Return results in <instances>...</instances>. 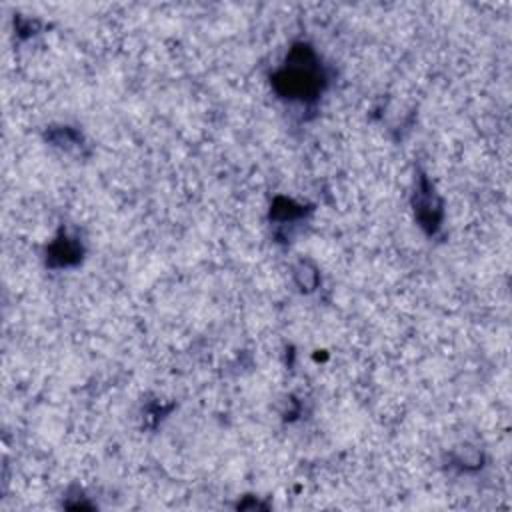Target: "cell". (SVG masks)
<instances>
[{
	"instance_id": "6da1fadb",
	"label": "cell",
	"mask_w": 512,
	"mask_h": 512,
	"mask_svg": "<svg viewBox=\"0 0 512 512\" xmlns=\"http://www.w3.org/2000/svg\"><path fill=\"white\" fill-rule=\"evenodd\" d=\"M322 76L314 70L312 64H290L286 66L278 76H276V86L278 90L288 96V98H308L320 90Z\"/></svg>"
}]
</instances>
